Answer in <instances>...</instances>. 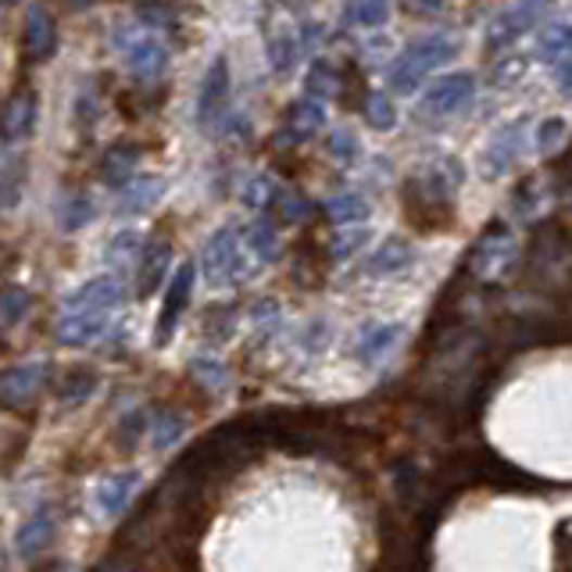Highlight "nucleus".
Returning a JSON list of instances; mask_svg holds the SVG:
<instances>
[{"mask_svg": "<svg viewBox=\"0 0 572 572\" xmlns=\"http://www.w3.org/2000/svg\"><path fill=\"white\" fill-rule=\"evenodd\" d=\"M455 58H458V40H455V36H447V33L419 36V40H411L405 51L397 54L394 68H391V90L401 93V97L416 93L436 68L452 65Z\"/></svg>", "mask_w": 572, "mask_h": 572, "instance_id": "nucleus-1", "label": "nucleus"}, {"mask_svg": "<svg viewBox=\"0 0 572 572\" xmlns=\"http://www.w3.org/2000/svg\"><path fill=\"white\" fill-rule=\"evenodd\" d=\"M247 243H243V229L237 223H226L223 229H215L201 251V276L204 283L223 290V287H237L243 276L251 272L247 265Z\"/></svg>", "mask_w": 572, "mask_h": 572, "instance_id": "nucleus-2", "label": "nucleus"}, {"mask_svg": "<svg viewBox=\"0 0 572 572\" xmlns=\"http://www.w3.org/2000/svg\"><path fill=\"white\" fill-rule=\"evenodd\" d=\"M472 101H476V76L472 72H452V76H441L436 82H430L416 115L419 122H447L466 112Z\"/></svg>", "mask_w": 572, "mask_h": 572, "instance_id": "nucleus-3", "label": "nucleus"}, {"mask_svg": "<svg viewBox=\"0 0 572 572\" xmlns=\"http://www.w3.org/2000/svg\"><path fill=\"white\" fill-rule=\"evenodd\" d=\"M512 265H516V233L505 223H494L476 240V247L469 251V272L483 279V283H494V279L508 276Z\"/></svg>", "mask_w": 572, "mask_h": 572, "instance_id": "nucleus-4", "label": "nucleus"}, {"mask_svg": "<svg viewBox=\"0 0 572 572\" xmlns=\"http://www.w3.org/2000/svg\"><path fill=\"white\" fill-rule=\"evenodd\" d=\"M526 129H530V122L516 118V122H505V126L494 132L480 157V168L486 179H501L519 165L522 148H526Z\"/></svg>", "mask_w": 572, "mask_h": 572, "instance_id": "nucleus-5", "label": "nucleus"}, {"mask_svg": "<svg viewBox=\"0 0 572 572\" xmlns=\"http://www.w3.org/2000/svg\"><path fill=\"white\" fill-rule=\"evenodd\" d=\"M193 283H198V265H193V262H182L179 269L173 272V279H168L162 315H157V333H154V344H157V347H165L168 340L176 336L182 312H187V304H190V297H193Z\"/></svg>", "mask_w": 572, "mask_h": 572, "instance_id": "nucleus-6", "label": "nucleus"}, {"mask_svg": "<svg viewBox=\"0 0 572 572\" xmlns=\"http://www.w3.org/2000/svg\"><path fill=\"white\" fill-rule=\"evenodd\" d=\"M122 47V61H126V68L132 72L137 79L151 82V79H162L168 72V47L165 40H157L154 33H132L126 36V40H118Z\"/></svg>", "mask_w": 572, "mask_h": 572, "instance_id": "nucleus-7", "label": "nucleus"}, {"mask_svg": "<svg viewBox=\"0 0 572 572\" xmlns=\"http://www.w3.org/2000/svg\"><path fill=\"white\" fill-rule=\"evenodd\" d=\"M401 340H405V322H365L351 340V358L365 369H376L394 355Z\"/></svg>", "mask_w": 572, "mask_h": 572, "instance_id": "nucleus-8", "label": "nucleus"}, {"mask_svg": "<svg viewBox=\"0 0 572 572\" xmlns=\"http://www.w3.org/2000/svg\"><path fill=\"white\" fill-rule=\"evenodd\" d=\"M126 301V283L118 276H93L87 283H79L72 294L61 301V312H97L112 315L118 304Z\"/></svg>", "mask_w": 572, "mask_h": 572, "instance_id": "nucleus-9", "label": "nucleus"}, {"mask_svg": "<svg viewBox=\"0 0 572 572\" xmlns=\"http://www.w3.org/2000/svg\"><path fill=\"white\" fill-rule=\"evenodd\" d=\"M229 87H233V72H229V61L218 54L208 65V72H204L201 90H198V126L208 129L226 115Z\"/></svg>", "mask_w": 572, "mask_h": 572, "instance_id": "nucleus-10", "label": "nucleus"}, {"mask_svg": "<svg viewBox=\"0 0 572 572\" xmlns=\"http://www.w3.org/2000/svg\"><path fill=\"white\" fill-rule=\"evenodd\" d=\"M544 8H547V0H519L516 8L501 11V15L491 22V29H486V47H491V51H501V47L519 40L522 33H530L544 18Z\"/></svg>", "mask_w": 572, "mask_h": 572, "instance_id": "nucleus-11", "label": "nucleus"}, {"mask_svg": "<svg viewBox=\"0 0 572 572\" xmlns=\"http://www.w3.org/2000/svg\"><path fill=\"white\" fill-rule=\"evenodd\" d=\"M51 380V365L47 361H22V365H11L0 380V401L8 408H26L29 401L36 397Z\"/></svg>", "mask_w": 572, "mask_h": 572, "instance_id": "nucleus-12", "label": "nucleus"}, {"mask_svg": "<svg viewBox=\"0 0 572 572\" xmlns=\"http://www.w3.org/2000/svg\"><path fill=\"white\" fill-rule=\"evenodd\" d=\"M143 476L137 469H118V472H107V476L93 486V505L97 512H101L104 519H118L122 512L129 508L132 494L140 491Z\"/></svg>", "mask_w": 572, "mask_h": 572, "instance_id": "nucleus-13", "label": "nucleus"}, {"mask_svg": "<svg viewBox=\"0 0 572 572\" xmlns=\"http://www.w3.org/2000/svg\"><path fill=\"white\" fill-rule=\"evenodd\" d=\"M40 126V97L33 90H18L4 107V143L8 151H18L22 143H29V137Z\"/></svg>", "mask_w": 572, "mask_h": 572, "instance_id": "nucleus-14", "label": "nucleus"}, {"mask_svg": "<svg viewBox=\"0 0 572 572\" xmlns=\"http://www.w3.org/2000/svg\"><path fill=\"white\" fill-rule=\"evenodd\" d=\"M107 330H112L107 315H97V312H61V319L54 326V340H58L61 347H90Z\"/></svg>", "mask_w": 572, "mask_h": 572, "instance_id": "nucleus-15", "label": "nucleus"}, {"mask_svg": "<svg viewBox=\"0 0 572 572\" xmlns=\"http://www.w3.org/2000/svg\"><path fill=\"white\" fill-rule=\"evenodd\" d=\"M162 198H165V179L162 176H137L129 187H122L115 193V215L118 218L148 215Z\"/></svg>", "mask_w": 572, "mask_h": 572, "instance_id": "nucleus-16", "label": "nucleus"}, {"mask_svg": "<svg viewBox=\"0 0 572 572\" xmlns=\"http://www.w3.org/2000/svg\"><path fill=\"white\" fill-rule=\"evenodd\" d=\"M54 533H58V512L47 501L36 505L33 512L26 516V522L18 526V537H15L18 555L22 558H36L47 544L54 541Z\"/></svg>", "mask_w": 572, "mask_h": 572, "instance_id": "nucleus-17", "label": "nucleus"}, {"mask_svg": "<svg viewBox=\"0 0 572 572\" xmlns=\"http://www.w3.org/2000/svg\"><path fill=\"white\" fill-rule=\"evenodd\" d=\"M416 262V251H411V243L405 237H386L380 247H376L369 258H365V276L369 279H391L401 276L408 269V265Z\"/></svg>", "mask_w": 572, "mask_h": 572, "instance_id": "nucleus-18", "label": "nucleus"}, {"mask_svg": "<svg viewBox=\"0 0 572 572\" xmlns=\"http://www.w3.org/2000/svg\"><path fill=\"white\" fill-rule=\"evenodd\" d=\"M168 272H173V243H165V240L148 243L137 258V294L151 297L154 290L165 283Z\"/></svg>", "mask_w": 572, "mask_h": 572, "instance_id": "nucleus-19", "label": "nucleus"}, {"mask_svg": "<svg viewBox=\"0 0 572 572\" xmlns=\"http://www.w3.org/2000/svg\"><path fill=\"white\" fill-rule=\"evenodd\" d=\"M326 118H330V115H326V101H315V97H301V101L290 104L283 137L290 143L315 140L326 129Z\"/></svg>", "mask_w": 572, "mask_h": 572, "instance_id": "nucleus-20", "label": "nucleus"}, {"mask_svg": "<svg viewBox=\"0 0 572 572\" xmlns=\"http://www.w3.org/2000/svg\"><path fill=\"white\" fill-rule=\"evenodd\" d=\"M22 47L33 61H47L54 58L58 51V29H54V18L47 15L43 8H29L26 11V26H22Z\"/></svg>", "mask_w": 572, "mask_h": 572, "instance_id": "nucleus-21", "label": "nucleus"}, {"mask_svg": "<svg viewBox=\"0 0 572 572\" xmlns=\"http://www.w3.org/2000/svg\"><path fill=\"white\" fill-rule=\"evenodd\" d=\"M137 168H140V148L137 143H115V148H107L104 157H101V179L115 193L122 187H129V182L140 176Z\"/></svg>", "mask_w": 572, "mask_h": 572, "instance_id": "nucleus-22", "label": "nucleus"}, {"mask_svg": "<svg viewBox=\"0 0 572 572\" xmlns=\"http://www.w3.org/2000/svg\"><path fill=\"white\" fill-rule=\"evenodd\" d=\"M97 386H101V380H97L93 369H87V365H72V369H65L58 376L54 397H58L61 408H79L97 394Z\"/></svg>", "mask_w": 572, "mask_h": 572, "instance_id": "nucleus-23", "label": "nucleus"}, {"mask_svg": "<svg viewBox=\"0 0 572 572\" xmlns=\"http://www.w3.org/2000/svg\"><path fill=\"white\" fill-rule=\"evenodd\" d=\"M265 54H269V68L276 76H290L297 68V58H301V40L294 29H283L276 26L265 36Z\"/></svg>", "mask_w": 572, "mask_h": 572, "instance_id": "nucleus-24", "label": "nucleus"}, {"mask_svg": "<svg viewBox=\"0 0 572 572\" xmlns=\"http://www.w3.org/2000/svg\"><path fill=\"white\" fill-rule=\"evenodd\" d=\"M190 430V419L182 416L179 408H154V419H151V447L157 455L168 452V447H176L182 436Z\"/></svg>", "mask_w": 572, "mask_h": 572, "instance_id": "nucleus-25", "label": "nucleus"}, {"mask_svg": "<svg viewBox=\"0 0 572 572\" xmlns=\"http://www.w3.org/2000/svg\"><path fill=\"white\" fill-rule=\"evenodd\" d=\"M372 204L365 201V193L358 190H344V193H333L330 201H326V215H330V223L347 229V226H361L365 218H369Z\"/></svg>", "mask_w": 572, "mask_h": 572, "instance_id": "nucleus-26", "label": "nucleus"}, {"mask_svg": "<svg viewBox=\"0 0 572 572\" xmlns=\"http://www.w3.org/2000/svg\"><path fill=\"white\" fill-rule=\"evenodd\" d=\"M243 243H247L251 258L258 265H269L279 254V233H276V226L265 215L254 218L251 226H243Z\"/></svg>", "mask_w": 572, "mask_h": 572, "instance_id": "nucleus-27", "label": "nucleus"}, {"mask_svg": "<svg viewBox=\"0 0 572 572\" xmlns=\"http://www.w3.org/2000/svg\"><path fill=\"white\" fill-rule=\"evenodd\" d=\"M537 54L544 61H562L572 58V18H555L541 29Z\"/></svg>", "mask_w": 572, "mask_h": 572, "instance_id": "nucleus-28", "label": "nucleus"}, {"mask_svg": "<svg viewBox=\"0 0 572 572\" xmlns=\"http://www.w3.org/2000/svg\"><path fill=\"white\" fill-rule=\"evenodd\" d=\"M33 308V294L26 287L11 283L4 294H0V322H4V333H15L22 322H26V315Z\"/></svg>", "mask_w": 572, "mask_h": 572, "instance_id": "nucleus-29", "label": "nucleus"}, {"mask_svg": "<svg viewBox=\"0 0 572 572\" xmlns=\"http://www.w3.org/2000/svg\"><path fill=\"white\" fill-rule=\"evenodd\" d=\"M93 198L90 193H72L68 201H61V208H58V226L65 229V233H79V229H87L93 223Z\"/></svg>", "mask_w": 572, "mask_h": 572, "instance_id": "nucleus-30", "label": "nucleus"}, {"mask_svg": "<svg viewBox=\"0 0 572 572\" xmlns=\"http://www.w3.org/2000/svg\"><path fill=\"white\" fill-rule=\"evenodd\" d=\"M547 201H551L547 182L544 179H526L512 193V212H516V218H533V215H541L547 208Z\"/></svg>", "mask_w": 572, "mask_h": 572, "instance_id": "nucleus-31", "label": "nucleus"}, {"mask_svg": "<svg viewBox=\"0 0 572 572\" xmlns=\"http://www.w3.org/2000/svg\"><path fill=\"white\" fill-rule=\"evenodd\" d=\"M394 15L391 0H347V18L361 29H383Z\"/></svg>", "mask_w": 572, "mask_h": 572, "instance_id": "nucleus-32", "label": "nucleus"}, {"mask_svg": "<svg viewBox=\"0 0 572 572\" xmlns=\"http://www.w3.org/2000/svg\"><path fill=\"white\" fill-rule=\"evenodd\" d=\"M279 193H283V187L272 179V176H251L247 182H243V190H240V201L247 204L251 212H265V208H276V201H279Z\"/></svg>", "mask_w": 572, "mask_h": 572, "instance_id": "nucleus-33", "label": "nucleus"}, {"mask_svg": "<svg viewBox=\"0 0 572 572\" xmlns=\"http://www.w3.org/2000/svg\"><path fill=\"white\" fill-rule=\"evenodd\" d=\"M22 182H26V162L18 157V151L4 154V173H0V193H4V212L11 215L22 201Z\"/></svg>", "mask_w": 572, "mask_h": 572, "instance_id": "nucleus-34", "label": "nucleus"}, {"mask_svg": "<svg viewBox=\"0 0 572 572\" xmlns=\"http://www.w3.org/2000/svg\"><path fill=\"white\" fill-rule=\"evenodd\" d=\"M190 376L198 380L204 391H212V394H223V391H229V369L218 358H212V355H198L190 361Z\"/></svg>", "mask_w": 572, "mask_h": 572, "instance_id": "nucleus-35", "label": "nucleus"}, {"mask_svg": "<svg viewBox=\"0 0 572 572\" xmlns=\"http://www.w3.org/2000/svg\"><path fill=\"white\" fill-rule=\"evenodd\" d=\"M365 122L376 129V132H391L397 126V107H394V97L383 93V90H372L369 101H365Z\"/></svg>", "mask_w": 572, "mask_h": 572, "instance_id": "nucleus-36", "label": "nucleus"}, {"mask_svg": "<svg viewBox=\"0 0 572 572\" xmlns=\"http://www.w3.org/2000/svg\"><path fill=\"white\" fill-rule=\"evenodd\" d=\"M369 243V229L365 226H347V229H336V237L330 240V254L336 262H347Z\"/></svg>", "mask_w": 572, "mask_h": 572, "instance_id": "nucleus-37", "label": "nucleus"}, {"mask_svg": "<svg viewBox=\"0 0 572 572\" xmlns=\"http://www.w3.org/2000/svg\"><path fill=\"white\" fill-rule=\"evenodd\" d=\"M340 79L333 65H326V61H315L312 72H308V90H304V97H315V101H330V97L336 93Z\"/></svg>", "mask_w": 572, "mask_h": 572, "instance_id": "nucleus-38", "label": "nucleus"}, {"mask_svg": "<svg viewBox=\"0 0 572 572\" xmlns=\"http://www.w3.org/2000/svg\"><path fill=\"white\" fill-rule=\"evenodd\" d=\"M326 151H330V157L336 165H355L358 154H361V143L351 129H333L330 132V143H326Z\"/></svg>", "mask_w": 572, "mask_h": 572, "instance_id": "nucleus-39", "label": "nucleus"}, {"mask_svg": "<svg viewBox=\"0 0 572 572\" xmlns=\"http://www.w3.org/2000/svg\"><path fill=\"white\" fill-rule=\"evenodd\" d=\"M279 326H283V308H279V301L262 297L254 304V330H262V344L279 333Z\"/></svg>", "mask_w": 572, "mask_h": 572, "instance_id": "nucleus-40", "label": "nucleus"}, {"mask_svg": "<svg viewBox=\"0 0 572 572\" xmlns=\"http://www.w3.org/2000/svg\"><path fill=\"white\" fill-rule=\"evenodd\" d=\"M151 419H154V408H137L132 416L122 419L118 425V444L122 447H137L143 433H151Z\"/></svg>", "mask_w": 572, "mask_h": 572, "instance_id": "nucleus-41", "label": "nucleus"}, {"mask_svg": "<svg viewBox=\"0 0 572 572\" xmlns=\"http://www.w3.org/2000/svg\"><path fill=\"white\" fill-rule=\"evenodd\" d=\"M143 247L148 243L140 240V233H132V229H126V233H115L112 240H107V262H137Z\"/></svg>", "mask_w": 572, "mask_h": 572, "instance_id": "nucleus-42", "label": "nucleus"}, {"mask_svg": "<svg viewBox=\"0 0 572 572\" xmlns=\"http://www.w3.org/2000/svg\"><path fill=\"white\" fill-rule=\"evenodd\" d=\"M330 336H333V330H330V322L326 319H312L308 326H304V333H301V351H304V358H319L326 347H330Z\"/></svg>", "mask_w": 572, "mask_h": 572, "instance_id": "nucleus-43", "label": "nucleus"}, {"mask_svg": "<svg viewBox=\"0 0 572 572\" xmlns=\"http://www.w3.org/2000/svg\"><path fill=\"white\" fill-rule=\"evenodd\" d=\"M276 208H279V218H283L287 226H297V223H304V218L312 215V201L304 198V193H297V190L287 187L283 193H279Z\"/></svg>", "mask_w": 572, "mask_h": 572, "instance_id": "nucleus-44", "label": "nucleus"}, {"mask_svg": "<svg viewBox=\"0 0 572 572\" xmlns=\"http://www.w3.org/2000/svg\"><path fill=\"white\" fill-rule=\"evenodd\" d=\"M565 137H569L565 118H544L537 126V151L541 154H555L565 143Z\"/></svg>", "mask_w": 572, "mask_h": 572, "instance_id": "nucleus-45", "label": "nucleus"}, {"mask_svg": "<svg viewBox=\"0 0 572 572\" xmlns=\"http://www.w3.org/2000/svg\"><path fill=\"white\" fill-rule=\"evenodd\" d=\"M140 18L148 22V26H165V22H173V11L157 8L154 0H151V4H143V8H140Z\"/></svg>", "mask_w": 572, "mask_h": 572, "instance_id": "nucleus-46", "label": "nucleus"}, {"mask_svg": "<svg viewBox=\"0 0 572 572\" xmlns=\"http://www.w3.org/2000/svg\"><path fill=\"white\" fill-rule=\"evenodd\" d=\"M558 82H562V93L572 97V61H569V65H562V72H558Z\"/></svg>", "mask_w": 572, "mask_h": 572, "instance_id": "nucleus-47", "label": "nucleus"}, {"mask_svg": "<svg viewBox=\"0 0 572 572\" xmlns=\"http://www.w3.org/2000/svg\"><path fill=\"white\" fill-rule=\"evenodd\" d=\"M68 4L76 8V11H87V8H93V4H97V0H68Z\"/></svg>", "mask_w": 572, "mask_h": 572, "instance_id": "nucleus-48", "label": "nucleus"}, {"mask_svg": "<svg viewBox=\"0 0 572 572\" xmlns=\"http://www.w3.org/2000/svg\"><path fill=\"white\" fill-rule=\"evenodd\" d=\"M416 4H419V8H433V11H441L444 0H416Z\"/></svg>", "mask_w": 572, "mask_h": 572, "instance_id": "nucleus-49", "label": "nucleus"}, {"mask_svg": "<svg viewBox=\"0 0 572 572\" xmlns=\"http://www.w3.org/2000/svg\"><path fill=\"white\" fill-rule=\"evenodd\" d=\"M569 215H572V212H569Z\"/></svg>", "mask_w": 572, "mask_h": 572, "instance_id": "nucleus-50", "label": "nucleus"}]
</instances>
